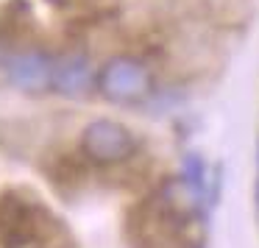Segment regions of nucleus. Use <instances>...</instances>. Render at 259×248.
Wrapping results in <instances>:
<instances>
[{"mask_svg": "<svg viewBox=\"0 0 259 248\" xmlns=\"http://www.w3.org/2000/svg\"><path fill=\"white\" fill-rule=\"evenodd\" d=\"M101 92L114 103H140L151 95V70L134 56H117L101 70Z\"/></svg>", "mask_w": 259, "mask_h": 248, "instance_id": "20e7f679", "label": "nucleus"}, {"mask_svg": "<svg viewBox=\"0 0 259 248\" xmlns=\"http://www.w3.org/2000/svg\"><path fill=\"white\" fill-rule=\"evenodd\" d=\"M9 81L23 92H48L53 87V62L45 53L23 51L9 59Z\"/></svg>", "mask_w": 259, "mask_h": 248, "instance_id": "39448f33", "label": "nucleus"}, {"mask_svg": "<svg viewBox=\"0 0 259 248\" xmlns=\"http://www.w3.org/2000/svg\"><path fill=\"white\" fill-rule=\"evenodd\" d=\"M81 153L95 164H120L137 153V137L117 120H92L81 131Z\"/></svg>", "mask_w": 259, "mask_h": 248, "instance_id": "7ed1b4c3", "label": "nucleus"}, {"mask_svg": "<svg viewBox=\"0 0 259 248\" xmlns=\"http://www.w3.org/2000/svg\"><path fill=\"white\" fill-rule=\"evenodd\" d=\"M64 3H81V0H64Z\"/></svg>", "mask_w": 259, "mask_h": 248, "instance_id": "0eeeda50", "label": "nucleus"}, {"mask_svg": "<svg viewBox=\"0 0 259 248\" xmlns=\"http://www.w3.org/2000/svg\"><path fill=\"white\" fill-rule=\"evenodd\" d=\"M56 218L23 190L0 195V248H48L56 240Z\"/></svg>", "mask_w": 259, "mask_h": 248, "instance_id": "f03ea898", "label": "nucleus"}, {"mask_svg": "<svg viewBox=\"0 0 259 248\" xmlns=\"http://www.w3.org/2000/svg\"><path fill=\"white\" fill-rule=\"evenodd\" d=\"M195 195L187 181H167L125 218L134 248H190L195 229Z\"/></svg>", "mask_w": 259, "mask_h": 248, "instance_id": "f257e3e1", "label": "nucleus"}, {"mask_svg": "<svg viewBox=\"0 0 259 248\" xmlns=\"http://www.w3.org/2000/svg\"><path fill=\"white\" fill-rule=\"evenodd\" d=\"M90 81L92 75L84 56H67L62 62H53V90H59L62 95H70V98L84 95Z\"/></svg>", "mask_w": 259, "mask_h": 248, "instance_id": "423d86ee", "label": "nucleus"}, {"mask_svg": "<svg viewBox=\"0 0 259 248\" xmlns=\"http://www.w3.org/2000/svg\"><path fill=\"white\" fill-rule=\"evenodd\" d=\"M0 48H3V45H0Z\"/></svg>", "mask_w": 259, "mask_h": 248, "instance_id": "6e6552de", "label": "nucleus"}]
</instances>
